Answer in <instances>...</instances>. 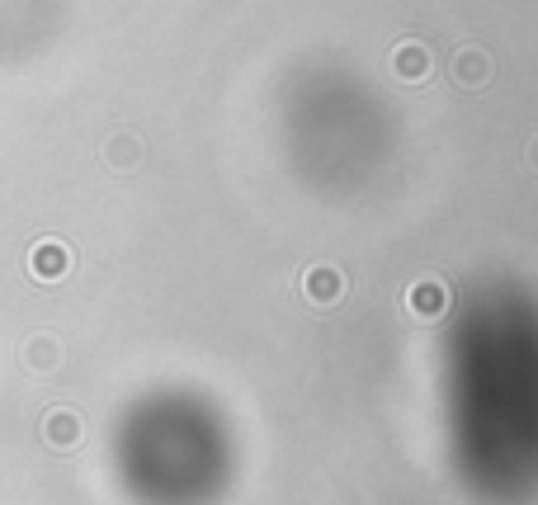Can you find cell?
I'll use <instances>...</instances> for the list:
<instances>
[{"instance_id":"6da1fadb","label":"cell","mask_w":538,"mask_h":505,"mask_svg":"<svg viewBox=\"0 0 538 505\" xmlns=\"http://www.w3.org/2000/svg\"><path fill=\"white\" fill-rule=\"evenodd\" d=\"M303 293H307V303L336 307L340 293H345V274H340L336 265H312V270L303 274Z\"/></svg>"},{"instance_id":"8992f818","label":"cell","mask_w":538,"mask_h":505,"mask_svg":"<svg viewBox=\"0 0 538 505\" xmlns=\"http://www.w3.org/2000/svg\"><path fill=\"white\" fill-rule=\"evenodd\" d=\"M43 430H48V444H57V449H71V444L81 439V421H76L71 411H52Z\"/></svg>"},{"instance_id":"3957f363","label":"cell","mask_w":538,"mask_h":505,"mask_svg":"<svg viewBox=\"0 0 538 505\" xmlns=\"http://www.w3.org/2000/svg\"><path fill=\"white\" fill-rule=\"evenodd\" d=\"M454 76H458V85H487L491 81V57L482 48H463L458 52V62H454Z\"/></svg>"},{"instance_id":"5b68a950","label":"cell","mask_w":538,"mask_h":505,"mask_svg":"<svg viewBox=\"0 0 538 505\" xmlns=\"http://www.w3.org/2000/svg\"><path fill=\"white\" fill-rule=\"evenodd\" d=\"M67 270H71V255H67L62 241H43V246L34 251V274L38 279H62Z\"/></svg>"},{"instance_id":"277c9868","label":"cell","mask_w":538,"mask_h":505,"mask_svg":"<svg viewBox=\"0 0 538 505\" xmlns=\"http://www.w3.org/2000/svg\"><path fill=\"white\" fill-rule=\"evenodd\" d=\"M392 71L402 76V81H425L430 76V52L421 43H402V48L392 52Z\"/></svg>"},{"instance_id":"7a4b0ae2","label":"cell","mask_w":538,"mask_h":505,"mask_svg":"<svg viewBox=\"0 0 538 505\" xmlns=\"http://www.w3.org/2000/svg\"><path fill=\"white\" fill-rule=\"evenodd\" d=\"M406 307H411V312H416V317H439V312H444V307H449V288L439 284V279H421V284L411 288V293H406Z\"/></svg>"},{"instance_id":"52a82bcc","label":"cell","mask_w":538,"mask_h":505,"mask_svg":"<svg viewBox=\"0 0 538 505\" xmlns=\"http://www.w3.org/2000/svg\"><path fill=\"white\" fill-rule=\"evenodd\" d=\"M109 161H114V166H133V161H137V142H133V137H114V142H109Z\"/></svg>"},{"instance_id":"ba28073f","label":"cell","mask_w":538,"mask_h":505,"mask_svg":"<svg viewBox=\"0 0 538 505\" xmlns=\"http://www.w3.org/2000/svg\"><path fill=\"white\" fill-rule=\"evenodd\" d=\"M529 161H534V166H538V137H534V147H529Z\"/></svg>"}]
</instances>
